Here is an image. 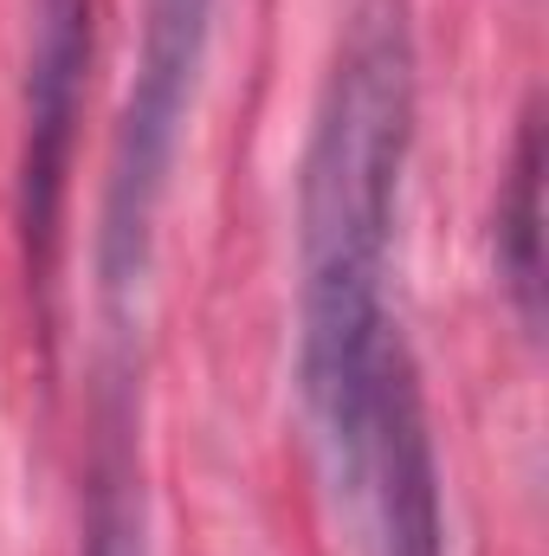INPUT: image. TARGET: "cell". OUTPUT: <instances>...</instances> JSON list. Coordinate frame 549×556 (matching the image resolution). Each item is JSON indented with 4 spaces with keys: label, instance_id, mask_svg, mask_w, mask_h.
Returning a JSON list of instances; mask_svg holds the SVG:
<instances>
[{
    "label": "cell",
    "instance_id": "obj_6",
    "mask_svg": "<svg viewBox=\"0 0 549 556\" xmlns=\"http://www.w3.org/2000/svg\"><path fill=\"white\" fill-rule=\"evenodd\" d=\"M85 556H149V525H142V485L130 466L124 433L104 440L91 466V498H85Z\"/></svg>",
    "mask_w": 549,
    "mask_h": 556
},
{
    "label": "cell",
    "instance_id": "obj_5",
    "mask_svg": "<svg viewBox=\"0 0 549 556\" xmlns=\"http://www.w3.org/2000/svg\"><path fill=\"white\" fill-rule=\"evenodd\" d=\"M498 273L518 304V324H544V104L531 98L518 117L505 194H498Z\"/></svg>",
    "mask_w": 549,
    "mask_h": 556
},
{
    "label": "cell",
    "instance_id": "obj_2",
    "mask_svg": "<svg viewBox=\"0 0 549 556\" xmlns=\"http://www.w3.org/2000/svg\"><path fill=\"white\" fill-rule=\"evenodd\" d=\"M207 39H214V0H142L137 72H130V98L111 142L104 227H98V291L117 324L149 285L155 220H162V194L175 175L194 91H201Z\"/></svg>",
    "mask_w": 549,
    "mask_h": 556
},
{
    "label": "cell",
    "instance_id": "obj_1",
    "mask_svg": "<svg viewBox=\"0 0 549 556\" xmlns=\"http://www.w3.org/2000/svg\"><path fill=\"white\" fill-rule=\"evenodd\" d=\"M420 111L413 0H356L297 162V395L323 466L343 459L369 369L395 337L382 278Z\"/></svg>",
    "mask_w": 549,
    "mask_h": 556
},
{
    "label": "cell",
    "instance_id": "obj_4",
    "mask_svg": "<svg viewBox=\"0 0 549 556\" xmlns=\"http://www.w3.org/2000/svg\"><path fill=\"white\" fill-rule=\"evenodd\" d=\"M91 65V0H33L26 46V130H20V240L33 285L46 291L59 266V220L72 188V142Z\"/></svg>",
    "mask_w": 549,
    "mask_h": 556
},
{
    "label": "cell",
    "instance_id": "obj_3",
    "mask_svg": "<svg viewBox=\"0 0 549 556\" xmlns=\"http://www.w3.org/2000/svg\"><path fill=\"white\" fill-rule=\"evenodd\" d=\"M330 479L343 485V498L362 505L369 556H446L439 459H433L426 395H420V369H413L408 343H401V324L369 369L349 446L330 466Z\"/></svg>",
    "mask_w": 549,
    "mask_h": 556
}]
</instances>
